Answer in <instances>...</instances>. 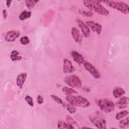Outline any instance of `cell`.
<instances>
[{"mask_svg": "<svg viewBox=\"0 0 129 129\" xmlns=\"http://www.w3.org/2000/svg\"><path fill=\"white\" fill-rule=\"evenodd\" d=\"M83 66L85 70L87 71L95 79H99L101 77V75L97 70V69L90 62L88 61H85L83 63Z\"/></svg>", "mask_w": 129, "mask_h": 129, "instance_id": "6", "label": "cell"}, {"mask_svg": "<svg viewBox=\"0 0 129 129\" xmlns=\"http://www.w3.org/2000/svg\"><path fill=\"white\" fill-rule=\"evenodd\" d=\"M29 42H30V39L28 38V37H27V36H22L20 38V43L23 45H27L29 43Z\"/></svg>", "mask_w": 129, "mask_h": 129, "instance_id": "28", "label": "cell"}, {"mask_svg": "<svg viewBox=\"0 0 129 129\" xmlns=\"http://www.w3.org/2000/svg\"><path fill=\"white\" fill-rule=\"evenodd\" d=\"M10 58L13 61L21 60L22 58V56L19 55V52L16 50L12 51L10 55Z\"/></svg>", "mask_w": 129, "mask_h": 129, "instance_id": "18", "label": "cell"}, {"mask_svg": "<svg viewBox=\"0 0 129 129\" xmlns=\"http://www.w3.org/2000/svg\"><path fill=\"white\" fill-rule=\"evenodd\" d=\"M25 100L27 104L31 107L34 106V102L33 98L29 95H26L25 97Z\"/></svg>", "mask_w": 129, "mask_h": 129, "instance_id": "27", "label": "cell"}, {"mask_svg": "<svg viewBox=\"0 0 129 129\" xmlns=\"http://www.w3.org/2000/svg\"><path fill=\"white\" fill-rule=\"evenodd\" d=\"M66 119L67 120V122H68L69 123L72 124L73 126L75 125V126H78L79 127V125H78L77 122L72 116H71L70 115H67L66 117Z\"/></svg>", "mask_w": 129, "mask_h": 129, "instance_id": "26", "label": "cell"}, {"mask_svg": "<svg viewBox=\"0 0 129 129\" xmlns=\"http://www.w3.org/2000/svg\"><path fill=\"white\" fill-rule=\"evenodd\" d=\"M66 99L69 103L75 106L79 107L86 108L89 107L91 104L90 101L87 99L80 95H67Z\"/></svg>", "mask_w": 129, "mask_h": 129, "instance_id": "2", "label": "cell"}, {"mask_svg": "<svg viewBox=\"0 0 129 129\" xmlns=\"http://www.w3.org/2000/svg\"><path fill=\"white\" fill-rule=\"evenodd\" d=\"M12 2V1H6V6H7V8H10Z\"/></svg>", "mask_w": 129, "mask_h": 129, "instance_id": "32", "label": "cell"}, {"mask_svg": "<svg viewBox=\"0 0 129 129\" xmlns=\"http://www.w3.org/2000/svg\"><path fill=\"white\" fill-rule=\"evenodd\" d=\"M84 5L89 10L102 16H108L109 12L98 1H83Z\"/></svg>", "mask_w": 129, "mask_h": 129, "instance_id": "1", "label": "cell"}, {"mask_svg": "<svg viewBox=\"0 0 129 129\" xmlns=\"http://www.w3.org/2000/svg\"><path fill=\"white\" fill-rule=\"evenodd\" d=\"M71 54L74 60L78 64L80 65L83 64L85 61V59L81 54L76 51H72L71 53Z\"/></svg>", "mask_w": 129, "mask_h": 129, "instance_id": "14", "label": "cell"}, {"mask_svg": "<svg viewBox=\"0 0 129 129\" xmlns=\"http://www.w3.org/2000/svg\"><path fill=\"white\" fill-rule=\"evenodd\" d=\"M96 103L101 110L105 113H110L114 110L115 105L110 99L107 98H100Z\"/></svg>", "mask_w": 129, "mask_h": 129, "instance_id": "4", "label": "cell"}, {"mask_svg": "<svg viewBox=\"0 0 129 129\" xmlns=\"http://www.w3.org/2000/svg\"><path fill=\"white\" fill-rule=\"evenodd\" d=\"M36 100H37V102L38 104L39 105H41L42 104L43 102H44V99H43V97L42 96H41V95H38L37 97V99H36Z\"/></svg>", "mask_w": 129, "mask_h": 129, "instance_id": "30", "label": "cell"}, {"mask_svg": "<svg viewBox=\"0 0 129 129\" xmlns=\"http://www.w3.org/2000/svg\"><path fill=\"white\" fill-rule=\"evenodd\" d=\"M39 2L38 1H32V0H27L25 1V4H26V7L29 9H32Z\"/></svg>", "mask_w": 129, "mask_h": 129, "instance_id": "23", "label": "cell"}, {"mask_svg": "<svg viewBox=\"0 0 129 129\" xmlns=\"http://www.w3.org/2000/svg\"><path fill=\"white\" fill-rule=\"evenodd\" d=\"M90 121L98 128L105 129L107 128L106 121L103 118L99 117L91 116L90 117Z\"/></svg>", "mask_w": 129, "mask_h": 129, "instance_id": "7", "label": "cell"}, {"mask_svg": "<svg viewBox=\"0 0 129 129\" xmlns=\"http://www.w3.org/2000/svg\"><path fill=\"white\" fill-rule=\"evenodd\" d=\"M118 125H119V127L121 128H128L129 126V118H128V117H127L126 118L119 121Z\"/></svg>", "mask_w": 129, "mask_h": 129, "instance_id": "21", "label": "cell"}, {"mask_svg": "<svg viewBox=\"0 0 129 129\" xmlns=\"http://www.w3.org/2000/svg\"><path fill=\"white\" fill-rule=\"evenodd\" d=\"M66 107L68 110V111L71 113V114H73V113H75L76 111H77V109L75 107V106L73 105L72 104H70V103H67L66 104Z\"/></svg>", "mask_w": 129, "mask_h": 129, "instance_id": "24", "label": "cell"}, {"mask_svg": "<svg viewBox=\"0 0 129 129\" xmlns=\"http://www.w3.org/2000/svg\"><path fill=\"white\" fill-rule=\"evenodd\" d=\"M57 127L60 129L62 128H67V129H71L74 128L75 127L72 124L69 123L67 122L63 121L62 120H58L57 122Z\"/></svg>", "mask_w": 129, "mask_h": 129, "instance_id": "17", "label": "cell"}, {"mask_svg": "<svg viewBox=\"0 0 129 129\" xmlns=\"http://www.w3.org/2000/svg\"><path fill=\"white\" fill-rule=\"evenodd\" d=\"M71 34L76 42L78 43H80L82 42L83 37L80 30L78 28L75 27H73L71 29Z\"/></svg>", "mask_w": 129, "mask_h": 129, "instance_id": "13", "label": "cell"}, {"mask_svg": "<svg viewBox=\"0 0 129 129\" xmlns=\"http://www.w3.org/2000/svg\"><path fill=\"white\" fill-rule=\"evenodd\" d=\"M31 12L30 11H28L27 10H24L21 12L19 15V19L21 21H24L28 18H29L31 16Z\"/></svg>", "mask_w": 129, "mask_h": 129, "instance_id": "20", "label": "cell"}, {"mask_svg": "<svg viewBox=\"0 0 129 129\" xmlns=\"http://www.w3.org/2000/svg\"><path fill=\"white\" fill-rule=\"evenodd\" d=\"M50 97L55 102L57 103V104H63L62 100L60 98H59L58 96H57L55 95H53V94H51V95H50Z\"/></svg>", "mask_w": 129, "mask_h": 129, "instance_id": "29", "label": "cell"}, {"mask_svg": "<svg viewBox=\"0 0 129 129\" xmlns=\"http://www.w3.org/2000/svg\"><path fill=\"white\" fill-rule=\"evenodd\" d=\"M77 23L79 27L81 28L83 36L86 38L89 37L91 35V31L89 27L80 19H77Z\"/></svg>", "mask_w": 129, "mask_h": 129, "instance_id": "9", "label": "cell"}, {"mask_svg": "<svg viewBox=\"0 0 129 129\" xmlns=\"http://www.w3.org/2000/svg\"><path fill=\"white\" fill-rule=\"evenodd\" d=\"M112 94L114 98H118L125 94V91L120 87H116L113 89Z\"/></svg>", "mask_w": 129, "mask_h": 129, "instance_id": "16", "label": "cell"}, {"mask_svg": "<svg viewBox=\"0 0 129 129\" xmlns=\"http://www.w3.org/2000/svg\"><path fill=\"white\" fill-rule=\"evenodd\" d=\"M128 104V98L126 96H121L116 101L115 105L119 109L125 108Z\"/></svg>", "mask_w": 129, "mask_h": 129, "instance_id": "12", "label": "cell"}, {"mask_svg": "<svg viewBox=\"0 0 129 129\" xmlns=\"http://www.w3.org/2000/svg\"><path fill=\"white\" fill-rule=\"evenodd\" d=\"M86 24L90 28L93 32L96 33L97 34H100L102 30V26L98 23H95L93 21H86Z\"/></svg>", "mask_w": 129, "mask_h": 129, "instance_id": "11", "label": "cell"}, {"mask_svg": "<svg viewBox=\"0 0 129 129\" xmlns=\"http://www.w3.org/2000/svg\"><path fill=\"white\" fill-rule=\"evenodd\" d=\"M62 70L64 74H70L73 73L75 71V68L69 59L64 58L63 61Z\"/></svg>", "mask_w": 129, "mask_h": 129, "instance_id": "8", "label": "cell"}, {"mask_svg": "<svg viewBox=\"0 0 129 129\" xmlns=\"http://www.w3.org/2000/svg\"><path fill=\"white\" fill-rule=\"evenodd\" d=\"M20 36V32L17 30H10L7 32L5 40L7 42H12Z\"/></svg>", "mask_w": 129, "mask_h": 129, "instance_id": "10", "label": "cell"}, {"mask_svg": "<svg viewBox=\"0 0 129 129\" xmlns=\"http://www.w3.org/2000/svg\"><path fill=\"white\" fill-rule=\"evenodd\" d=\"M3 17H4V19H6V18L7 17V16H8V14H7V12L6 10L5 9L3 11Z\"/></svg>", "mask_w": 129, "mask_h": 129, "instance_id": "31", "label": "cell"}, {"mask_svg": "<svg viewBox=\"0 0 129 129\" xmlns=\"http://www.w3.org/2000/svg\"><path fill=\"white\" fill-rule=\"evenodd\" d=\"M100 3H104L106 4L108 6L112 9L116 10L119 12L124 14H128L129 13V7L127 4L121 2L115 1H99Z\"/></svg>", "mask_w": 129, "mask_h": 129, "instance_id": "3", "label": "cell"}, {"mask_svg": "<svg viewBox=\"0 0 129 129\" xmlns=\"http://www.w3.org/2000/svg\"><path fill=\"white\" fill-rule=\"evenodd\" d=\"M79 13L84 17H92L93 15V13L89 11H85L82 9H79Z\"/></svg>", "mask_w": 129, "mask_h": 129, "instance_id": "25", "label": "cell"}, {"mask_svg": "<svg viewBox=\"0 0 129 129\" xmlns=\"http://www.w3.org/2000/svg\"><path fill=\"white\" fill-rule=\"evenodd\" d=\"M62 91L66 95H75L78 94V92L71 87L70 88L68 87H63L62 88Z\"/></svg>", "mask_w": 129, "mask_h": 129, "instance_id": "19", "label": "cell"}, {"mask_svg": "<svg viewBox=\"0 0 129 129\" xmlns=\"http://www.w3.org/2000/svg\"><path fill=\"white\" fill-rule=\"evenodd\" d=\"M27 75L26 73H23L20 74L17 77L16 79V84L17 86L20 89H22L24 83H25L27 78Z\"/></svg>", "mask_w": 129, "mask_h": 129, "instance_id": "15", "label": "cell"}, {"mask_svg": "<svg viewBox=\"0 0 129 129\" xmlns=\"http://www.w3.org/2000/svg\"><path fill=\"white\" fill-rule=\"evenodd\" d=\"M128 114V111L126 110H124L117 113L115 115V118L117 120H119L126 117V116H127Z\"/></svg>", "mask_w": 129, "mask_h": 129, "instance_id": "22", "label": "cell"}, {"mask_svg": "<svg viewBox=\"0 0 129 129\" xmlns=\"http://www.w3.org/2000/svg\"><path fill=\"white\" fill-rule=\"evenodd\" d=\"M64 82L72 88L80 89L82 86L81 79L75 75L66 76L64 78Z\"/></svg>", "mask_w": 129, "mask_h": 129, "instance_id": "5", "label": "cell"}]
</instances>
